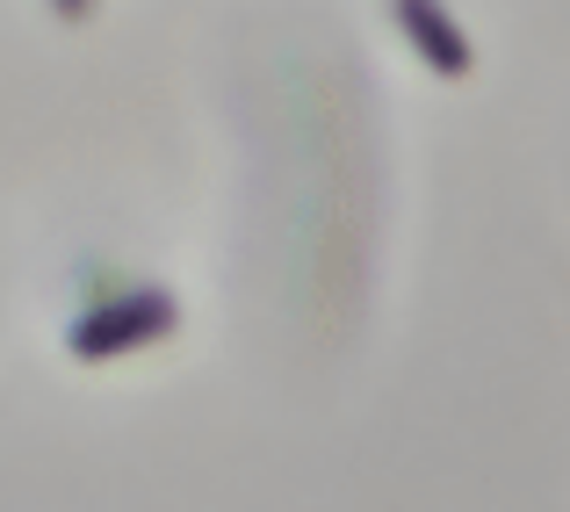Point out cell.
<instances>
[{"label":"cell","instance_id":"2","mask_svg":"<svg viewBox=\"0 0 570 512\" xmlns=\"http://www.w3.org/2000/svg\"><path fill=\"white\" fill-rule=\"evenodd\" d=\"M390 8H397V22L412 29L419 58H426L433 72H470V43H462V29L448 22L433 0H390Z\"/></svg>","mask_w":570,"mask_h":512},{"label":"cell","instance_id":"1","mask_svg":"<svg viewBox=\"0 0 570 512\" xmlns=\"http://www.w3.org/2000/svg\"><path fill=\"white\" fill-rule=\"evenodd\" d=\"M174 325V296H159V289H138V296H124V304H101V311H87L80 325H72V354L80 361H95V354H124V346H145V339H159Z\"/></svg>","mask_w":570,"mask_h":512},{"label":"cell","instance_id":"3","mask_svg":"<svg viewBox=\"0 0 570 512\" xmlns=\"http://www.w3.org/2000/svg\"><path fill=\"white\" fill-rule=\"evenodd\" d=\"M58 14H87V0H58Z\"/></svg>","mask_w":570,"mask_h":512}]
</instances>
